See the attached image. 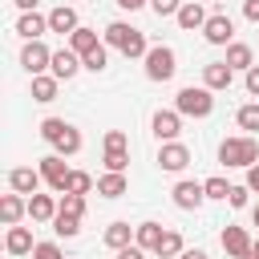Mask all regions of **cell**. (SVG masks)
<instances>
[{"instance_id":"obj_1","label":"cell","mask_w":259,"mask_h":259,"mask_svg":"<svg viewBox=\"0 0 259 259\" xmlns=\"http://www.w3.org/2000/svg\"><path fill=\"white\" fill-rule=\"evenodd\" d=\"M105 45H109V49H117V53H125V57H146V53H150L146 32H142V28H134V24H125V20L105 24Z\"/></svg>"},{"instance_id":"obj_2","label":"cell","mask_w":259,"mask_h":259,"mask_svg":"<svg viewBox=\"0 0 259 259\" xmlns=\"http://www.w3.org/2000/svg\"><path fill=\"white\" fill-rule=\"evenodd\" d=\"M40 138L57 150V154H77L81 150V130L73 125V121H65V117H45L40 121Z\"/></svg>"},{"instance_id":"obj_3","label":"cell","mask_w":259,"mask_h":259,"mask_svg":"<svg viewBox=\"0 0 259 259\" xmlns=\"http://www.w3.org/2000/svg\"><path fill=\"white\" fill-rule=\"evenodd\" d=\"M219 162H223V166H235V170H247V166L259 162V142H255L251 134H243V138H223Z\"/></svg>"},{"instance_id":"obj_4","label":"cell","mask_w":259,"mask_h":259,"mask_svg":"<svg viewBox=\"0 0 259 259\" xmlns=\"http://www.w3.org/2000/svg\"><path fill=\"white\" fill-rule=\"evenodd\" d=\"M210 93L214 89H206V85H186V89H178L174 109L182 117H210V109H214V97Z\"/></svg>"},{"instance_id":"obj_5","label":"cell","mask_w":259,"mask_h":259,"mask_svg":"<svg viewBox=\"0 0 259 259\" xmlns=\"http://www.w3.org/2000/svg\"><path fill=\"white\" fill-rule=\"evenodd\" d=\"M142 61H146V77L150 81H170L178 73V57H174L170 45H150V53Z\"/></svg>"},{"instance_id":"obj_6","label":"cell","mask_w":259,"mask_h":259,"mask_svg":"<svg viewBox=\"0 0 259 259\" xmlns=\"http://www.w3.org/2000/svg\"><path fill=\"white\" fill-rule=\"evenodd\" d=\"M20 65H24L28 77H36V73H45V69L53 65V49H45L40 40H24V49H20Z\"/></svg>"},{"instance_id":"obj_7","label":"cell","mask_w":259,"mask_h":259,"mask_svg":"<svg viewBox=\"0 0 259 259\" xmlns=\"http://www.w3.org/2000/svg\"><path fill=\"white\" fill-rule=\"evenodd\" d=\"M150 130H154L158 142H174V138L182 134V113H178V109H158V113L150 117Z\"/></svg>"},{"instance_id":"obj_8","label":"cell","mask_w":259,"mask_h":259,"mask_svg":"<svg viewBox=\"0 0 259 259\" xmlns=\"http://www.w3.org/2000/svg\"><path fill=\"white\" fill-rule=\"evenodd\" d=\"M158 166H162L166 174H182V170L190 166V150H186L182 142H162V150H158Z\"/></svg>"},{"instance_id":"obj_9","label":"cell","mask_w":259,"mask_h":259,"mask_svg":"<svg viewBox=\"0 0 259 259\" xmlns=\"http://www.w3.org/2000/svg\"><path fill=\"white\" fill-rule=\"evenodd\" d=\"M202 36H206V45H231V36H235V20H231L227 12H214V16H206Z\"/></svg>"},{"instance_id":"obj_10","label":"cell","mask_w":259,"mask_h":259,"mask_svg":"<svg viewBox=\"0 0 259 259\" xmlns=\"http://www.w3.org/2000/svg\"><path fill=\"white\" fill-rule=\"evenodd\" d=\"M36 170L45 174V182H49V186H53L57 194L65 190V178H69V166H65V154H57V150H53V154H45Z\"/></svg>"},{"instance_id":"obj_11","label":"cell","mask_w":259,"mask_h":259,"mask_svg":"<svg viewBox=\"0 0 259 259\" xmlns=\"http://www.w3.org/2000/svg\"><path fill=\"white\" fill-rule=\"evenodd\" d=\"M174 206L178 210H198L202 206V198H206V190H202V182H190V178H182V182H174Z\"/></svg>"},{"instance_id":"obj_12","label":"cell","mask_w":259,"mask_h":259,"mask_svg":"<svg viewBox=\"0 0 259 259\" xmlns=\"http://www.w3.org/2000/svg\"><path fill=\"white\" fill-rule=\"evenodd\" d=\"M251 247H255V239H251L243 227H223V251H227L231 259H247Z\"/></svg>"},{"instance_id":"obj_13","label":"cell","mask_w":259,"mask_h":259,"mask_svg":"<svg viewBox=\"0 0 259 259\" xmlns=\"http://www.w3.org/2000/svg\"><path fill=\"white\" fill-rule=\"evenodd\" d=\"M77 69H85V65H81V57H77L73 49H57V53H53L49 73H53L57 81H73V77H77Z\"/></svg>"},{"instance_id":"obj_14","label":"cell","mask_w":259,"mask_h":259,"mask_svg":"<svg viewBox=\"0 0 259 259\" xmlns=\"http://www.w3.org/2000/svg\"><path fill=\"white\" fill-rule=\"evenodd\" d=\"M231 81H235V69H231L227 61L202 65V85H206V89H231Z\"/></svg>"},{"instance_id":"obj_15","label":"cell","mask_w":259,"mask_h":259,"mask_svg":"<svg viewBox=\"0 0 259 259\" xmlns=\"http://www.w3.org/2000/svg\"><path fill=\"white\" fill-rule=\"evenodd\" d=\"M45 182V174L40 170H32V166H16L12 174H8V186L16 190V194H36V186Z\"/></svg>"},{"instance_id":"obj_16","label":"cell","mask_w":259,"mask_h":259,"mask_svg":"<svg viewBox=\"0 0 259 259\" xmlns=\"http://www.w3.org/2000/svg\"><path fill=\"white\" fill-rule=\"evenodd\" d=\"M57 210H61V202L53 194H28V219L32 223H53Z\"/></svg>"},{"instance_id":"obj_17","label":"cell","mask_w":259,"mask_h":259,"mask_svg":"<svg viewBox=\"0 0 259 259\" xmlns=\"http://www.w3.org/2000/svg\"><path fill=\"white\" fill-rule=\"evenodd\" d=\"M174 20H178V28H182V32H194V28L202 32V24H206V8H202L198 0H186V4L178 8V16H174Z\"/></svg>"},{"instance_id":"obj_18","label":"cell","mask_w":259,"mask_h":259,"mask_svg":"<svg viewBox=\"0 0 259 259\" xmlns=\"http://www.w3.org/2000/svg\"><path fill=\"white\" fill-rule=\"evenodd\" d=\"M77 28H81V20H77V8L61 4V8H53V12H49V32H61V36H69V32H77Z\"/></svg>"},{"instance_id":"obj_19","label":"cell","mask_w":259,"mask_h":259,"mask_svg":"<svg viewBox=\"0 0 259 259\" xmlns=\"http://www.w3.org/2000/svg\"><path fill=\"white\" fill-rule=\"evenodd\" d=\"M125 190H130L125 170H105V174L97 178V194H101V198H121Z\"/></svg>"},{"instance_id":"obj_20","label":"cell","mask_w":259,"mask_h":259,"mask_svg":"<svg viewBox=\"0 0 259 259\" xmlns=\"http://www.w3.org/2000/svg\"><path fill=\"white\" fill-rule=\"evenodd\" d=\"M24 214H28V202H24V198H20L16 190L0 198V219H4V227H16V223H20Z\"/></svg>"},{"instance_id":"obj_21","label":"cell","mask_w":259,"mask_h":259,"mask_svg":"<svg viewBox=\"0 0 259 259\" xmlns=\"http://www.w3.org/2000/svg\"><path fill=\"white\" fill-rule=\"evenodd\" d=\"M16 32H20L24 40H40V36L49 32V16H36V12H24V16L16 20Z\"/></svg>"},{"instance_id":"obj_22","label":"cell","mask_w":259,"mask_h":259,"mask_svg":"<svg viewBox=\"0 0 259 259\" xmlns=\"http://www.w3.org/2000/svg\"><path fill=\"white\" fill-rule=\"evenodd\" d=\"M4 247H8V255H32V231L28 227H8V239H4Z\"/></svg>"},{"instance_id":"obj_23","label":"cell","mask_w":259,"mask_h":259,"mask_svg":"<svg viewBox=\"0 0 259 259\" xmlns=\"http://www.w3.org/2000/svg\"><path fill=\"white\" fill-rule=\"evenodd\" d=\"M57 77L53 73H36L32 77V101H40V105H49V101H57Z\"/></svg>"},{"instance_id":"obj_24","label":"cell","mask_w":259,"mask_h":259,"mask_svg":"<svg viewBox=\"0 0 259 259\" xmlns=\"http://www.w3.org/2000/svg\"><path fill=\"white\" fill-rule=\"evenodd\" d=\"M134 231H138V227H130V223H109V227H105V247H109V251H121V247H130Z\"/></svg>"},{"instance_id":"obj_25","label":"cell","mask_w":259,"mask_h":259,"mask_svg":"<svg viewBox=\"0 0 259 259\" xmlns=\"http://www.w3.org/2000/svg\"><path fill=\"white\" fill-rule=\"evenodd\" d=\"M97 45H101V40H97V32H93V28H85V24H81L77 32H69V49H73L77 57H85V53H93Z\"/></svg>"},{"instance_id":"obj_26","label":"cell","mask_w":259,"mask_h":259,"mask_svg":"<svg viewBox=\"0 0 259 259\" xmlns=\"http://www.w3.org/2000/svg\"><path fill=\"white\" fill-rule=\"evenodd\" d=\"M227 65L247 73V69L255 65V57H251V45H243V40H231V45H227Z\"/></svg>"},{"instance_id":"obj_27","label":"cell","mask_w":259,"mask_h":259,"mask_svg":"<svg viewBox=\"0 0 259 259\" xmlns=\"http://www.w3.org/2000/svg\"><path fill=\"white\" fill-rule=\"evenodd\" d=\"M134 243H138V247H146V251H158V243H162V223H138Z\"/></svg>"},{"instance_id":"obj_28","label":"cell","mask_w":259,"mask_h":259,"mask_svg":"<svg viewBox=\"0 0 259 259\" xmlns=\"http://www.w3.org/2000/svg\"><path fill=\"white\" fill-rule=\"evenodd\" d=\"M182 251H186L182 235H178V231H162V243H158V251H154V255H162V259H178Z\"/></svg>"},{"instance_id":"obj_29","label":"cell","mask_w":259,"mask_h":259,"mask_svg":"<svg viewBox=\"0 0 259 259\" xmlns=\"http://www.w3.org/2000/svg\"><path fill=\"white\" fill-rule=\"evenodd\" d=\"M93 190V178L85 174V170H69V178H65V190L61 194H89Z\"/></svg>"},{"instance_id":"obj_30","label":"cell","mask_w":259,"mask_h":259,"mask_svg":"<svg viewBox=\"0 0 259 259\" xmlns=\"http://www.w3.org/2000/svg\"><path fill=\"white\" fill-rule=\"evenodd\" d=\"M53 231H57V235H65V239H73V235L81 231V219H77V214H65V210H57V219H53Z\"/></svg>"},{"instance_id":"obj_31","label":"cell","mask_w":259,"mask_h":259,"mask_svg":"<svg viewBox=\"0 0 259 259\" xmlns=\"http://www.w3.org/2000/svg\"><path fill=\"white\" fill-rule=\"evenodd\" d=\"M235 121H239V130H247V134H255V130H259V101H251V105H243V109L235 113Z\"/></svg>"},{"instance_id":"obj_32","label":"cell","mask_w":259,"mask_h":259,"mask_svg":"<svg viewBox=\"0 0 259 259\" xmlns=\"http://www.w3.org/2000/svg\"><path fill=\"white\" fill-rule=\"evenodd\" d=\"M125 166H130L125 146H105V170H125Z\"/></svg>"},{"instance_id":"obj_33","label":"cell","mask_w":259,"mask_h":259,"mask_svg":"<svg viewBox=\"0 0 259 259\" xmlns=\"http://www.w3.org/2000/svg\"><path fill=\"white\" fill-rule=\"evenodd\" d=\"M202 190H206V198H223V202H227V194H231V182L214 174V178H206V182H202Z\"/></svg>"},{"instance_id":"obj_34","label":"cell","mask_w":259,"mask_h":259,"mask_svg":"<svg viewBox=\"0 0 259 259\" xmlns=\"http://www.w3.org/2000/svg\"><path fill=\"white\" fill-rule=\"evenodd\" d=\"M105 61H109V57H105V45H97L93 53H85V57H81V65H85L89 73H101V69H105Z\"/></svg>"},{"instance_id":"obj_35","label":"cell","mask_w":259,"mask_h":259,"mask_svg":"<svg viewBox=\"0 0 259 259\" xmlns=\"http://www.w3.org/2000/svg\"><path fill=\"white\" fill-rule=\"evenodd\" d=\"M57 202H61V210H65V214H77V219L85 214V194H61Z\"/></svg>"},{"instance_id":"obj_36","label":"cell","mask_w":259,"mask_h":259,"mask_svg":"<svg viewBox=\"0 0 259 259\" xmlns=\"http://www.w3.org/2000/svg\"><path fill=\"white\" fill-rule=\"evenodd\" d=\"M32 259H65V251L57 243H36L32 247Z\"/></svg>"},{"instance_id":"obj_37","label":"cell","mask_w":259,"mask_h":259,"mask_svg":"<svg viewBox=\"0 0 259 259\" xmlns=\"http://www.w3.org/2000/svg\"><path fill=\"white\" fill-rule=\"evenodd\" d=\"M247 194H251V186H247V182H243V186H231V194H227V202H231L235 210H243V206H247Z\"/></svg>"},{"instance_id":"obj_38","label":"cell","mask_w":259,"mask_h":259,"mask_svg":"<svg viewBox=\"0 0 259 259\" xmlns=\"http://www.w3.org/2000/svg\"><path fill=\"white\" fill-rule=\"evenodd\" d=\"M150 8H154L158 16H178V8H182V0H150Z\"/></svg>"},{"instance_id":"obj_39","label":"cell","mask_w":259,"mask_h":259,"mask_svg":"<svg viewBox=\"0 0 259 259\" xmlns=\"http://www.w3.org/2000/svg\"><path fill=\"white\" fill-rule=\"evenodd\" d=\"M117 259H146V247L130 243V247H121V251H117Z\"/></svg>"},{"instance_id":"obj_40","label":"cell","mask_w":259,"mask_h":259,"mask_svg":"<svg viewBox=\"0 0 259 259\" xmlns=\"http://www.w3.org/2000/svg\"><path fill=\"white\" fill-rule=\"evenodd\" d=\"M247 93H251V97H259V65H251V69H247Z\"/></svg>"},{"instance_id":"obj_41","label":"cell","mask_w":259,"mask_h":259,"mask_svg":"<svg viewBox=\"0 0 259 259\" xmlns=\"http://www.w3.org/2000/svg\"><path fill=\"white\" fill-rule=\"evenodd\" d=\"M243 16L259 24V0H243Z\"/></svg>"},{"instance_id":"obj_42","label":"cell","mask_w":259,"mask_h":259,"mask_svg":"<svg viewBox=\"0 0 259 259\" xmlns=\"http://www.w3.org/2000/svg\"><path fill=\"white\" fill-rule=\"evenodd\" d=\"M247 186H251V194H259V162L247 166Z\"/></svg>"},{"instance_id":"obj_43","label":"cell","mask_w":259,"mask_h":259,"mask_svg":"<svg viewBox=\"0 0 259 259\" xmlns=\"http://www.w3.org/2000/svg\"><path fill=\"white\" fill-rule=\"evenodd\" d=\"M105 146H125V134H121V130H109V134H105Z\"/></svg>"},{"instance_id":"obj_44","label":"cell","mask_w":259,"mask_h":259,"mask_svg":"<svg viewBox=\"0 0 259 259\" xmlns=\"http://www.w3.org/2000/svg\"><path fill=\"white\" fill-rule=\"evenodd\" d=\"M142 4H150V0H117V8H125V12H138Z\"/></svg>"},{"instance_id":"obj_45","label":"cell","mask_w":259,"mask_h":259,"mask_svg":"<svg viewBox=\"0 0 259 259\" xmlns=\"http://www.w3.org/2000/svg\"><path fill=\"white\" fill-rule=\"evenodd\" d=\"M178 259H206V251H198V247H186Z\"/></svg>"},{"instance_id":"obj_46","label":"cell","mask_w":259,"mask_h":259,"mask_svg":"<svg viewBox=\"0 0 259 259\" xmlns=\"http://www.w3.org/2000/svg\"><path fill=\"white\" fill-rule=\"evenodd\" d=\"M12 4H16L20 12H36V4H40V0H12Z\"/></svg>"},{"instance_id":"obj_47","label":"cell","mask_w":259,"mask_h":259,"mask_svg":"<svg viewBox=\"0 0 259 259\" xmlns=\"http://www.w3.org/2000/svg\"><path fill=\"white\" fill-rule=\"evenodd\" d=\"M247 259H259V239H255V247H251V255Z\"/></svg>"},{"instance_id":"obj_48","label":"cell","mask_w":259,"mask_h":259,"mask_svg":"<svg viewBox=\"0 0 259 259\" xmlns=\"http://www.w3.org/2000/svg\"><path fill=\"white\" fill-rule=\"evenodd\" d=\"M251 219H255V227H259V206H255V210H251Z\"/></svg>"},{"instance_id":"obj_49","label":"cell","mask_w":259,"mask_h":259,"mask_svg":"<svg viewBox=\"0 0 259 259\" xmlns=\"http://www.w3.org/2000/svg\"><path fill=\"white\" fill-rule=\"evenodd\" d=\"M154 259H162V255H154Z\"/></svg>"}]
</instances>
